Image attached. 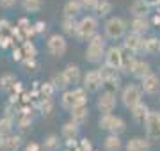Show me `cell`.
Segmentation results:
<instances>
[{"mask_svg": "<svg viewBox=\"0 0 160 151\" xmlns=\"http://www.w3.org/2000/svg\"><path fill=\"white\" fill-rule=\"evenodd\" d=\"M126 29H128V23L121 16H110L103 23V34L107 36V39L110 41L123 39L126 36Z\"/></svg>", "mask_w": 160, "mask_h": 151, "instance_id": "6da1fadb", "label": "cell"}, {"mask_svg": "<svg viewBox=\"0 0 160 151\" xmlns=\"http://www.w3.org/2000/svg\"><path fill=\"white\" fill-rule=\"evenodd\" d=\"M98 27H100L98 16H92V14L82 16L78 20V25H77L75 37H77L78 41H89V37H91V36H94L98 32Z\"/></svg>", "mask_w": 160, "mask_h": 151, "instance_id": "7a4b0ae2", "label": "cell"}, {"mask_svg": "<svg viewBox=\"0 0 160 151\" xmlns=\"http://www.w3.org/2000/svg\"><path fill=\"white\" fill-rule=\"evenodd\" d=\"M98 126H100V130H105L109 134L121 135L126 130V121L116 114H102L98 119Z\"/></svg>", "mask_w": 160, "mask_h": 151, "instance_id": "3957f363", "label": "cell"}, {"mask_svg": "<svg viewBox=\"0 0 160 151\" xmlns=\"http://www.w3.org/2000/svg\"><path fill=\"white\" fill-rule=\"evenodd\" d=\"M142 94H144V91L141 85H137V84H128V85H125V87L121 89L119 100H121V103H123V107L130 110L132 107H135L137 103L142 101Z\"/></svg>", "mask_w": 160, "mask_h": 151, "instance_id": "277c9868", "label": "cell"}, {"mask_svg": "<svg viewBox=\"0 0 160 151\" xmlns=\"http://www.w3.org/2000/svg\"><path fill=\"white\" fill-rule=\"evenodd\" d=\"M46 50L52 57L61 59L64 53L68 52V41L64 37V34H52L46 41Z\"/></svg>", "mask_w": 160, "mask_h": 151, "instance_id": "5b68a950", "label": "cell"}, {"mask_svg": "<svg viewBox=\"0 0 160 151\" xmlns=\"http://www.w3.org/2000/svg\"><path fill=\"white\" fill-rule=\"evenodd\" d=\"M144 132L149 140H158L160 139V112L158 110H149L146 121H144Z\"/></svg>", "mask_w": 160, "mask_h": 151, "instance_id": "8992f818", "label": "cell"}, {"mask_svg": "<svg viewBox=\"0 0 160 151\" xmlns=\"http://www.w3.org/2000/svg\"><path fill=\"white\" fill-rule=\"evenodd\" d=\"M96 107L102 114H112L118 107V98L112 91H103L96 100Z\"/></svg>", "mask_w": 160, "mask_h": 151, "instance_id": "52a82bcc", "label": "cell"}, {"mask_svg": "<svg viewBox=\"0 0 160 151\" xmlns=\"http://www.w3.org/2000/svg\"><path fill=\"white\" fill-rule=\"evenodd\" d=\"M82 85L87 89V93H98L100 89H103V78L98 70L87 71L84 78H82Z\"/></svg>", "mask_w": 160, "mask_h": 151, "instance_id": "ba28073f", "label": "cell"}, {"mask_svg": "<svg viewBox=\"0 0 160 151\" xmlns=\"http://www.w3.org/2000/svg\"><path fill=\"white\" fill-rule=\"evenodd\" d=\"M123 39H125L123 41V46H125L126 50L137 53V55L144 52V36L135 34V32H132L130 30V34H126Z\"/></svg>", "mask_w": 160, "mask_h": 151, "instance_id": "9c48e42d", "label": "cell"}, {"mask_svg": "<svg viewBox=\"0 0 160 151\" xmlns=\"http://www.w3.org/2000/svg\"><path fill=\"white\" fill-rule=\"evenodd\" d=\"M105 52H107V46L94 45V43H87L86 61H87L89 64H100L103 59H105Z\"/></svg>", "mask_w": 160, "mask_h": 151, "instance_id": "30bf717a", "label": "cell"}, {"mask_svg": "<svg viewBox=\"0 0 160 151\" xmlns=\"http://www.w3.org/2000/svg\"><path fill=\"white\" fill-rule=\"evenodd\" d=\"M141 87H142L144 94L148 96H157L160 93V76L157 73H149L146 78L141 80Z\"/></svg>", "mask_w": 160, "mask_h": 151, "instance_id": "8fae6325", "label": "cell"}, {"mask_svg": "<svg viewBox=\"0 0 160 151\" xmlns=\"http://www.w3.org/2000/svg\"><path fill=\"white\" fill-rule=\"evenodd\" d=\"M103 62L116 68V70H121V62H123V48L119 46H109L107 52H105V59Z\"/></svg>", "mask_w": 160, "mask_h": 151, "instance_id": "7c38bea8", "label": "cell"}, {"mask_svg": "<svg viewBox=\"0 0 160 151\" xmlns=\"http://www.w3.org/2000/svg\"><path fill=\"white\" fill-rule=\"evenodd\" d=\"M126 151H149L151 149V140L148 137H132L125 146Z\"/></svg>", "mask_w": 160, "mask_h": 151, "instance_id": "4fadbf2b", "label": "cell"}, {"mask_svg": "<svg viewBox=\"0 0 160 151\" xmlns=\"http://www.w3.org/2000/svg\"><path fill=\"white\" fill-rule=\"evenodd\" d=\"M62 73L66 75V78H68V82H69V85H78L80 82H82V78H84V75H82V71H80V68L77 66V64H73V62H69V64H66V68L62 70Z\"/></svg>", "mask_w": 160, "mask_h": 151, "instance_id": "5bb4252c", "label": "cell"}, {"mask_svg": "<svg viewBox=\"0 0 160 151\" xmlns=\"http://www.w3.org/2000/svg\"><path fill=\"white\" fill-rule=\"evenodd\" d=\"M78 134H80V124L77 121H73V119L66 121L62 124V128H61V137L64 140H75L78 137Z\"/></svg>", "mask_w": 160, "mask_h": 151, "instance_id": "9a60e30c", "label": "cell"}, {"mask_svg": "<svg viewBox=\"0 0 160 151\" xmlns=\"http://www.w3.org/2000/svg\"><path fill=\"white\" fill-rule=\"evenodd\" d=\"M149 110H151V109H149L148 105L144 103V101H141V103H137L135 107H132L130 109V116H132V119H133V123L144 124V121H146Z\"/></svg>", "mask_w": 160, "mask_h": 151, "instance_id": "2e32d148", "label": "cell"}, {"mask_svg": "<svg viewBox=\"0 0 160 151\" xmlns=\"http://www.w3.org/2000/svg\"><path fill=\"white\" fill-rule=\"evenodd\" d=\"M135 62H137V53L130 52L123 46V62H121V70H119L121 75H130Z\"/></svg>", "mask_w": 160, "mask_h": 151, "instance_id": "e0dca14e", "label": "cell"}, {"mask_svg": "<svg viewBox=\"0 0 160 151\" xmlns=\"http://www.w3.org/2000/svg\"><path fill=\"white\" fill-rule=\"evenodd\" d=\"M23 146V139L20 134H9L4 137V142H2V149L0 151H18Z\"/></svg>", "mask_w": 160, "mask_h": 151, "instance_id": "ac0fdd59", "label": "cell"}, {"mask_svg": "<svg viewBox=\"0 0 160 151\" xmlns=\"http://www.w3.org/2000/svg\"><path fill=\"white\" fill-rule=\"evenodd\" d=\"M149 73H153V71H151V66H149V62H146V61H142V59H137V62H135L133 70H132V76H133L135 80L141 82L142 78H146Z\"/></svg>", "mask_w": 160, "mask_h": 151, "instance_id": "d6986e66", "label": "cell"}, {"mask_svg": "<svg viewBox=\"0 0 160 151\" xmlns=\"http://www.w3.org/2000/svg\"><path fill=\"white\" fill-rule=\"evenodd\" d=\"M149 20L148 16H133V20H132V23H130V30L132 32H135V34H141L144 36L146 32L149 30Z\"/></svg>", "mask_w": 160, "mask_h": 151, "instance_id": "ffe728a7", "label": "cell"}, {"mask_svg": "<svg viewBox=\"0 0 160 151\" xmlns=\"http://www.w3.org/2000/svg\"><path fill=\"white\" fill-rule=\"evenodd\" d=\"M149 6L148 0H133L130 4V14L132 16H148L149 14Z\"/></svg>", "mask_w": 160, "mask_h": 151, "instance_id": "44dd1931", "label": "cell"}, {"mask_svg": "<svg viewBox=\"0 0 160 151\" xmlns=\"http://www.w3.org/2000/svg\"><path fill=\"white\" fill-rule=\"evenodd\" d=\"M82 11H84V6H82L80 0H68L62 7V14L69 18H77Z\"/></svg>", "mask_w": 160, "mask_h": 151, "instance_id": "7402d4cb", "label": "cell"}, {"mask_svg": "<svg viewBox=\"0 0 160 151\" xmlns=\"http://www.w3.org/2000/svg\"><path fill=\"white\" fill-rule=\"evenodd\" d=\"M103 149L105 151H121L123 149V140L118 134H109L103 140Z\"/></svg>", "mask_w": 160, "mask_h": 151, "instance_id": "603a6c76", "label": "cell"}, {"mask_svg": "<svg viewBox=\"0 0 160 151\" xmlns=\"http://www.w3.org/2000/svg\"><path fill=\"white\" fill-rule=\"evenodd\" d=\"M69 114H71L73 121H77L78 124H84L87 121V117H89V107L87 105H77L69 110Z\"/></svg>", "mask_w": 160, "mask_h": 151, "instance_id": "cb8c5ba5", "label": "cell"}, {"mask_svg": "<svg viewBox=\"0 0 160 151\" xmlns=\"http://www.w3.org/2000/svg\"><path fill=\"white\" fill-rule=\"evenodd\" d=\"M144 53L148 55H158L160 53V37L149 36L144 39Z\"/></svg>", "mask_w": 160, "mask_h": 151, "instance_id": "d4e9b609", "label": "cell"}, {"mask_svg": "<svg viewBox=\"0 0 160 151\" xmlns=\"http://www.w3.org/2000/svg\"><path fill=\"white\" fill-rule=\"evenodd\" d=\"M16 84H18V80L12 73H4L0 76V91H4V93H11Z\"/></svg>", "mask_w": 160, "mask_h": 151, "instance_id": "484cf974", "label": "cell"}, {"mask_svg": "<svg viewBox=\"0 0 160 151\" xmlns=\"http://www.w3.org/2000/svg\"><path fill=\"white\" fill-rule=\"evenodd\" d=\"M59 144H61L59 135L50 134V135H46L45 139H43V142H41V148H43L45 151H57V149H59Z\"/></svg>", "mask_w": 160, "mask_h": 151, "instance_id": "4316f807", "label": "cell"}, {"mask_svg": "<svg viewBox=\"0 0 160 151\" xmlns=\"http://www.w3.org/2000/svg\"><path fill=\"white\" fill-rule=\"evenodd\" d=\"M77 25H78V20H77V18L62 16V23H61V27H62V32L66 36H75V32H77Z\"/></svg>", "mask_w": 160, "mask_h": 151, "instance_id": "83f0119b", "label": "cell"}, {"mask_svg": "<svg viewBox=\"0 0 160 151\" xmlns=\"http://www.w3.org/2000/svg\"><path fill=\"white\" fill-rule=\"evenodd\" d=\"M112 9H114V6H112L110 0H100L96 9H94V12H96L98 18H107L110 12H112Z\"/></svg>", "mask_w": 160, "mask_h": 151, "instance_id": "f1b7e54d", "label": "cell"}, {"mask_svg": "<svg viewBox=\"0 0 160 151\" xmlns=\"http://www.w3.org/2000/svg\"><path fill=\"white\" fill-rule=\"evenodd\" d=\"M61 107L64 110H71L75 107V98H73V89H66L61 93Z\"/></svg>", "mask_w": 160, "mask_h": 151, "instance_id": "f546056e", "label": "cell"}, {"mask_svg": "<svg viewBox=\"0 0 160 151\" xmlns=\"http://www.w3.org/2000/svg\"><path fill=\"white\" fill-rule=\"evenodd\" d=\"M52 84H53V87H55V91H66V89L69 87V82H68V78H66V75H64L62 71L61 73H57V75H53L52 76Z\"/></svg>", "mask_w": 160, "mask_h": 151, "instance_id": "4dcf8cb0", "label": "cell"}, {"mask_svg": "<svg viewBox=\"0 0 160 151\" xmlns=\"http://www.w3.org/2000/svg\"><path fill=\"white\" fill-rule=\"evenodd\" d=\"M73 98H75V107L77 105H87V89L84 85H75Z\"/></svg>", "mask_w": 160, "mask_h": 151, "instance_id": "1f68e13d", "label": "cell"}, {"mask_svg": "<svg viewBox=\"0 0 160 151\" xmlns=\"http://www.w3.org/2000/svg\"><path fill=\"white\" fill-rule=\"evenodd\" d=\"M32 121H34V119H32V114L27 112V110H23L22 114L18 116V119H16V126L23 132V130H29L30 124H32Z\"/></svg>", "mask_w": 160, "mask_h": 151, "instance_id": "d6a6232c", "label": "cell"}, {"mask_svg": "<svg viewBox=\"0 0 160 151\" xmlns=\"http://www.w3.org/2000/svg\"><path fill=\"white\" fill-rule=\"evenodd\" d=\"M22 7L25 12H39L43 7V0H22Z\"/></svg>", "mask_w": 160, "mask_h": 151, "instance_id": "836d02e7", "label": "cell"}, {"mask_svg": "<svg viewBox=\"0 0 160 151\" xmlns=\"http://www.w3.org/2000/svg\"><path fill=\"white\" fill-rule=\"evenodd\" d=\"M119 89H121V75L103 80V91H112V93H118Z\"/></svg>", "mask_w": 160, "mask_h": 151, "instance_id": "e575fe53", "label": "cell"}, {"mask_svg": "<svg viewBox=\"0 0 160 151\" xmlns=\"http://www.w3.org/2000/svg\"><path fill=\"white\" fill-rule=\"evenodd\" d=\"M12 128H14V119L11 116H4L0 119V134L2 135L12 134Z\"/></svg>", "mask_w": 160, "mask_h": 151, "instance_id": "d590c367", "label": "cell"}, {"mask_svg": "<svg viewBox=\"0 0 160 151\" xmlns=\"http://www.w3.org/2000/svg\"><path fill=\"white\" fill-rule=\"evenodd\" d=\"M38 107H39L41 116L48 117V116H52V112H53V100L52 98H41V101H39Z\"/></svg>", "mask_w": 160, "mask_h": 151, "instance_id": "8d00e7d4", "label": "cell"}, {"mask_svg": "<svg viewBox=\"0 0 160 151\" xmlns=\"http://www.w3.org/2000/svg\"><path fill=\"white\" fill-rule=\"evenodd\" d=\"M22 50H23V55L29 59H36V55H38V48L30 39H25L22 43Z\"/></svg>", "mask_w": 160, "mask_h": 151, "instance_id": "74e56055", "label": "cell"}, {"mask_svg": "<svg viewBox=\"0 0 160 151\" xmlns=\"http://www.w3.org/2000/svg\"><path fill=\"white\" fill-rule=\"evenodd\" d=\"M53 93H57L53 84L52 82H45V84H39V96L41 98H52Z\"/></svg>", "mask_w": 160, "mask_h": 151, "instance_id": "f35d334b", "label": "cell"}, {"mask_svg": "<svg viewBox=\"0 0 160 151\" xmlns=\"http://www.w3.org/2000/svg\"><path fill=\"white\" fill-rule=\"evenodd\" d=\"M87 43H94V45H102V46H107V36L105 34H100V32H96L94 36H91L89 37V41Z\"/></svg>", "mask_w": 160, "mask_h": 151, "instance_id": "ab89813d", "label": "cell"}, {"mask_svg": "<svg viewBox=\"0 0 160 151\" xmlns=\"http://www.w3.org/2000/svg\"><path fill=\"white\" fill-rule=\"evenodd\" d=\"M22 66L25 68V70H29V71H36L39 64H38V61H36V59H29V57H25V59L22 61Z\"/></svg>", "mask_w": 160, "mask_h": 151, "instance_id": "60d3db41", "label": "cell"}, {"mask_svg": "<svg viewBox=\"0 0 160 151\" xmlns=\"http://www.w3.org/2000/svg\"><path fill=\"white\" fill-rule=\"evenodd\" d=\"M9 46H12V34H0V48L6 50Z\"/></svg>", "mask_w": 160, "mask_h": 151, "instance_id": "b9f144b4", "label": "cell"}, {"mask_svg": "<svg viewBox=\"0 0 160 151\" xmlns=\"http://www.w3.org/2000/svg\"><path fill=\"white\" fill-rule=\"evenodd\" d=\"M12 25L9 20H0V34H11Z\"/></svg>", "mask_w": 160, "mask_h": 151, "instance_id": "7bdbcfd3", "label": "cell"}, {"mask_svg": "<svg viewBox=\"0 0 160 151\" xmlns=\"http://www.w3.org/2000/svg\"><path fill=\"white\" fill-rule=\"evenodd\" d=\"M46 22H43V20H39V22H36L34 23V30H36V36H41V34H45L46 32Z\"/></svg>", "mask_w": 160, "mask_h": 151, "instance_id": "ee69618b", "label": "cell"}, {"mask_svg": "<svg viewBox=\"0 0 160 151\" xmlns=\"http://www.w3.org/2000/svg\"><path fill=\"white\" fill-rule=\"evenodd\" d=\"M80 2H82V6H84V9H87V11H94L100 0H80Z\"/></svg>", "mask_w": 160, "mask_h": 151, "instance_id": "f6af8a7d", "label": "cell"}, {"mask_svg": "<svg viewBox=\"0 0 160 151\" xmlns=\"http://www.w3.org/2000/svg\"><path fill=\"white\" fill-rule=\"evenodd\" d=\"M12 59H14L16 62H22L23 59H25V55H23V50H22V48H14V50H12Z\"/></svg>", "mask_w": 160, "mask_h": 151, "instance_id": "bcb514c9", "label": "cell"}, {"mask_svg": "<svg viewBox=\"0 0 160 151\" xmlns=\"http://www.w3.org/2000/svg\"><path fill=\"white\" fill-rule=\"evenodd\" d=\"M80 149L82 151H92V144L89 139H82L80 140Z\"/></svg>", "mask_w": 160, "mask_h": 151, "instance_id": "7dc6e473", "label": "cell"}, {"mask_svg": "<svg viewBox=\"0 0 160 151\" xmlns=\"http://www.w3.org/2000/svg\"><path fill=\"white\" fill-rule=\"evenodd\" d=\"M18 0H0V7L2 9H11V7L16 6Z\"/></svg>", "mask_w": 160, "mask_h": 151, "instance_id": "c3c4849f", "label": "cell"}, {"mask_svg": "<svg viewBox=\"0 0 160 151\" xmlns=\"http://www.w3.org/2000/svg\"><path fill=\"white\" fill-rule=\"evenodd\" d=\"M43 148H41V144H38V142H34V140H30L29 144L25 146V151H41Z\"/></svg>", "mask_w": 160, "mask_h": 151, "instance_id": "681fc988", "label": "cell"}, {"mask_svg": "<svg viewBox=\"0 0 160 151\" xmlns=\"http://www.w3.org/2000/svg\"><path fill=\"white\" fill-rule=\"evenodd\" d=\"M16 27H20V29H22V30H25V29H27V27H30V22H29V20H27V18H22V20L18 22V25H16Z\"/></svg>", "mask_w": 160, "mask_h": 151, "instance_id": "f907efd6", "label": "cell"}, {"mask_svg": "<svg viewBox=\"0 0 160 151\" xmlns=\"http://www.w3.org/2000/svg\"><path fill=\"white\" fill-rule=\"evenodd\" d=\"M4 137H6V135L0 134V149H2V142H4Z\"/></svg>", "mask_w": 160, "mask_h": 151, "instance_id": "816d5d0a", "label": "cell"}, {"mask_svg": "<svg viewBox=\"0 0 160 151\" xmlns=\"http://www.w3.org/2000/svg\"><path fill=\"white\" fill-rule=\"evenodd\" d=\"M64 151H69V149H64Z\"/></svg>", "mask_w": 160, "mask_h": 151, "instance_id": "f5cc1de1", "label": "cell"}, {"mask_svg": "<svg viewBox=\"0 0 160 151\" xmlns=\"http://www.w3.org/2000/svg\"><path fill=\"white\" fill-rule=\"evenodd\" d=\"M158 100H160V98H158Z\"/></svg>", "mask_w": 160, "mask_h": 151, "instance_id": "db71d44e", "label": "cell"}]
</instances>
